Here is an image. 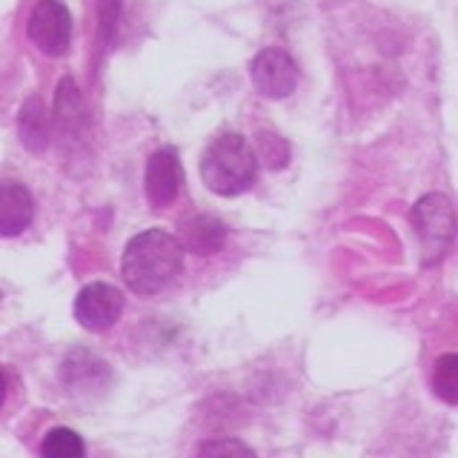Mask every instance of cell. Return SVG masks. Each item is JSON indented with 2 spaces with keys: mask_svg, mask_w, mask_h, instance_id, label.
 <instances>
[{
  "mask_svg": "<svg viewBox=\"0 0 458 458\" xmlns=\"http://www.w3.org/2000/svg\"><path fill=\"white\" fill-rule=\"evenodd\" d=\"M123 281L138 295H157L183 272V250L175 235L147 229L129 241L123 252Z\"/></svg>",
  "mask_w": 458,
  "mask_h": 458,
  "instance_id": "6da1fadb",
  "label": "cell"
},
{
  "mask_svg": "<svg viewBox=\"0 0 458 458\" xmlns=\"http://www.w3.org/2000/svg\"><path fill=\"white\" fill-rule=\"evenodd\" d=\"M258 175V157L247 138L238 132H226L215 138L204 157H200V178L215 195L233 198L247 192Z\"/></svg>",
  "mask_w": 458,
  "mask_h": 458,
  "instance_id": "7a4b0ae2",
  "label": "cell"
},
{
  "mask_svg": "<svg viewBox=\"0 0 458 458\" xmlns=\"http://www.w3.org/2000/svg\"><path fill=\"white\" fill-rule=\"evenodd\" d=\"M412 226L421 238V247L429 261H438V258L447 252V247L453 243V233H455V212L450 198H444L438 192L424 195L419 204L412 207Z\"/></svg>",
  "mask_w": 458,
  "mask_h": 458,
  "instance_id": "3957f363",
  "label": "cell"
},
{
  "mask_svg": "<svg viewBox=\"0 0 458 458\" xmlns=\"http://www.w3.org/2000/svg\"><path fill=\"white\" fill-rule=\"evenodd\" d=\"M29 38L35 47L49 55L61 57L69 52L72 43V14L61 0H40L29 18Z\"/></svg>",
  "mask_w": 458,
  "mask_h": 458,
  "instance_id": "277c9868",
  "label": "cell"
},
{
  "mask_svg": "<svg viewBox=\"0 0 458 458\" xmlns=\"http://www.w3.org/2000/svg\"><path fill=\"white\" fill-rule=\"evenodd\" d=\"M250 78H252V86L264 98L281 100L295 92L298 66L284 49H264V52H258L255 61L250 64Z\"/></svg>",
  "mask_w": 458,
  "mask_h": 458,
  "instance_id": "5b68a950",
  "label": "cell"
},
{
  "mask_svg": "<svg viewBox=\"0 0 458 458\" xmlns=\"http://www.w3.org/2000/svg\"><path fill=\"white\" fill-rule=\"evenodd\" d=\"M123 312V293L112 284H89L75 298V318L83 329H109Z\"/></svg>",
  "mask_w": 458,
  "mask_h": 458,
  "instance_id": "8992f818",
  "label": "cell"
},
{
  "mask_svg": "<svg viewBox=\"0 0 458 458\" xmlns=\"http://www.w3.org/2000/svg\"><path fill=\"white\" fill-rule=\"evenodd\" d=\"M183 172L175 149H157L147 164V198L155 207H166L178 198Z\"/></svg>",
  "mask_w": 458,
  "mask_h": 458,
  "instance_id": "52a82bcc",
  "label": "cell"
},
{
  "mask_svg": "<svg viewBox=\"0 0 458 458\" xmlns=\"http://www.w3.org/2000/svg\"><path fill=\"white\" fill-rule=\"evenodd\" d=\"M35 218V198L23 183H0V238H14Z\"/></svg>",
  "mask_w": 458,
  "mask_h": 458,
  "instance_id": "ba28073f",
  "label": "cell"
},
{
  "mask_svg": "<svg viewBox=\"0 0 458 458\" xmlns=\"http://www.w3.org/2000/svg\"><path fill=\"white\" fill-rule=\"evenodd\" d=\"M226 241V226L212 218V215H195V218L181 224V250L195 252V255H212L224 247Z\"/></svg>",
  "mask_w": 458,
  "mask_h": 458,
  "instance_id": "9c48e42d",
  "label": "cell"
},
{
  "mask_svg": "<svg viewBox=\"0 0 458 458\" xmlns=\"http://www.w3.org/2000/svg\"><path fill=\"white\" fill-rule=\"evenodd\" d=\"M21 140L32 152H40L47 147V112H43L40 98H29L21 109Z\"/></svg>",
  "mask_w": 458,
  "mask_h": 458,
  "instance_id": "30bf717a",
  "label": "cell"
},
{
  "mask_svg": "<svg viewBox=\"0 0 458 458\" xmlns=\"http://www.w3.org/2000/svg\"><path fill=\"white\" fill-rule=\"evenodd\" d=\"M40 458H86L83 438L69 427H55L40 444Z\"/></svg>",
  "mask_w": 458,
  "mask_h": 458,
  "instance_id": "8fae6325",
  "label": "cell"
},
{
  "mask_svg": "<svg viewBox=\"0 0 458 458\" xmlns=\"http://www.w3.org/2000/svg\"><path fill=\"white\" fill-rule=\"evenodd\" d=\"M57 123L69 132H75L81 123H86V109H83V100L75 89V81L64 78L61 81V89H57Z\"/></svg>",
  "mask_w": 458,
  "mask_h": 458,
  "instance_id": "7c38bea8",
  "label": "cell"
},
{
  "mask_svg": "<svg viewBox=\"0 0 458 458\" xmlns=\"http://www.w3.org/2000/svg\"><path fill=\"white\" fill-rule=\"evenodd\" d=\"M433 390L447 404H458V355L447 352L436 361L433 369Z\"/></svg>",
  "mask_w": 458,
  "mask_h": 458,
  "instance_id": "4fadbf2b",
  "label": "cell"
},
{
  "mask_svg": "<svg viewBox=\"0 0 458 458\" xmlns=\"http://www.w3.org/2000/svg\"><path fill=\"white\" fill-rule=\"evenodd\" d=\"M195 458H255V453L238 438H209L198 444Z\"/></svg>",
  "mask_w": 458,
  "mask_h": 458,
  "instance_id": "5bb4252c",
  "label": "cell"
},
{
  "mask_svg": "<svg viewBox=\"0 0 458 458\" xmlns=\"http://www.w3.org/2000/svg\"><path fill=\"white\" fill-rule=\"evenodd\" d=\"M269 169H281L290 161V147L281 135H272V132H261L258 135V155Z\"/></svg>",
  "mask_w": 458,
  "mask_h": 458,
  "instance_id": "9a60e30c",
  "label": "cell"
},
{
  "mask_svg": "<svg viewBox=\"0 0 458 458\" xmlns=\"http://www.w3.org/2000/svg\"><path fill=\"white\" fill-rule=\"evenodd\" d=\"M118 9H121V0H98L100 26H104V40H109L114 23H118Z\"/></svg>",
  "mask_w": 458,
  "mask_h": 458,
  "instance_id": "2e32d148",
  "label": "cell"
},
{
  "mask_svg": "<svg viewBox=\"0 0 458 458\" xmlns=\"http://www.w3.org/2000/svg\"><path fill=\"white\" fill-rule=\"evenodd\" d=\"M4 401H6V376L0 372V407H4Z\"/></svg>",
  "mask_w": 458,
  "mask_h": 458,
  "instance_id": "e0dca14e",
  "label": "cell"
}]
</instances>
